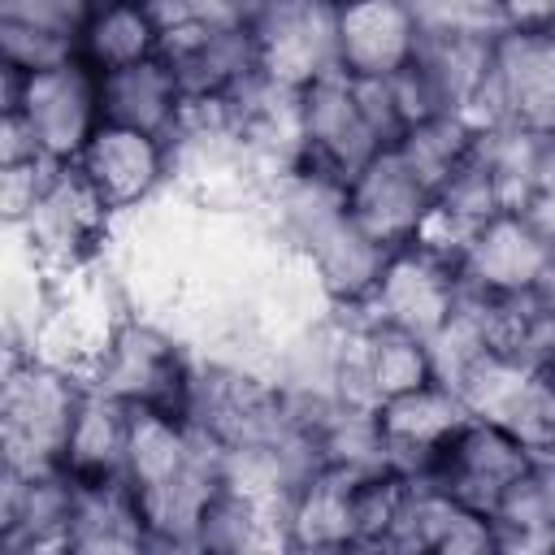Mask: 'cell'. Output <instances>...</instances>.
I'll list each match as a JSON object with an SVG mask.
<instances>
[{"instance_id":"1","label":"cell","mask_w":555,"mask_h":555,"mask_svg":"<svg viewBox=\"0 0 555 555\" xmlns=\"http://www.w3.org/2000/svg\"><path fill=\"white\" fill-rule=\"evenodd\" d=\"M87 390H91L87 373L26 347H4V377H0L4 468H17V473L65 468L69 434Z\"/></svg>"},{"instance_id":"2","label":"cell","mask_w":555,"mask_h":555,"mask_svg":"<svg viewBox=\"0 0 555 555\" xmlns=\"http://www.w3.org/2000/svg\"><path fill=\"white\" fill-rule=\"evenodd\" d=\"M195 347L160 317L152 312H130L100 356L87 369L91 390L126 403V408H156V412H191V390H195Z\"/></svg>"},{"instance_id":"3","label":"cell","mask_w":555,"mask_h":555,"mask_svg":"<svg viewBox=\"0 0 555 555\" xmlns=\"http://www.w3.org/2000/svg\"><path fill=\"white\" fill-rule=\"evenodd\" d=\"M13 230L61 282V278L82 273L108 256L117 212L100 199V191L87 182V173L78 165H56L48 173L35 208Z\"/></svg>"},{"instance_id":"4","label":"cell","mask_w":555,"mask_h":555,"mask_svg":"<svg viewBox=\"0 0 555 555\" xmlns=\"http://www.w3.org/2000/svg\"><path fill=\"white\" fill-rule=\"evenodd\" d=\"M251 35L273 87L304 91L338 69V0H264Z\"/></svg>"},{"instance_id":"5","label":"cell","mask_w":555,"mask_h":555,"mask_svg":"<svg viewBox=\"0 0 555 555\" xmlns=\"http://www.w3.org/2000/svg\"><path fill=\"white\" fill-rule=\"evenodd\" d=\"M0 113H22L39 139V152L56 165H74L91 134L104 126L100 108V69L82 56L61 61L52 69H35L22 82V100Z\"/></svg>"},{"instance_id":"6","label":"cell","mask_w":555,"mask_h":555,"mask_svg":"<svg viewBox=\"0 0 555 555\" xmlns=\"http://www.w3.org/2000/svg\"><path fill=\"white\" fill-rule=\"evenodd\" d=\"M460 291H464V278H460L455 260H447L421 243H408L386 256L377 286L351 317L429 338L460 304Z\"/></svg>"},{"instance_id":"7","label":"cell","mask_w":555,"mask_h":555,"mask_svg":"<svg viewBox=\"0 0 555 555\" xmlns=\"http://www.w3.org/2000/svg\"><path fill=\"white\" fill-rule=\"evenodd\" d=\"M538 464L533 447L525 438H516L512 429L494 425V421H477L468 416L451 442L434 455V464L421 473L425 481L442 486L447 494H455L468 507L494 512L499 499Z\"/></svg>"},{"instance_id":"8","label":"cell","mask_w":555,"mask_h":555,"mask_svg":"<svg viewBox=\"0 0 555 555\" xmlns=\"http://www.w3.org/2000/svg\"><path fill=\"white\" fill-rule=\"evenodd\" d=\"M460 278L481 295H525L555 286V238L520 208L494 212L460 256Z\"/></svg>"},{"instance_id":"9","label":"cell","mask_w":555,"mask_h":555,"mask_svg":"<svg viewBox=\"0 0 555 555\" xmlns=\"http://www.w3.org/2000/svg\"><path fill=\"white\" fill-rule=\"evenodd\" d=\"M494 121L555 126V26H503L494 35L481 126Z\"/></svg>"},{"instance_id":"10","label":"cell","mask_w":555,"mask_h":555,"mask_svg":"<svg viewBox=\"0 0 555 555\" xmlns=\"http://www.w3.org/2000/svg\"><path fill=\"white\" fill-rule=\"evenodd\" d=\"M299 139H304L299 160H308L343 182H351L382 152V139L373 134V126L360 108L356 78L343 69H334L299 91Z\"/></svg>"},{"instance_id":"11","label":"cell","mask_w":555,"mask_h":555,"mask_svg":"<svg viewBox=\"0 0 555 555\" xmlns=\"http://www.w3.org/2000/svg\"><path fill=\"white\" fill-rule=\"evenodd\" d=\"M74 165L87 173V182L100 191V199L117 217L139 212L143 204H152L160 191L173 186L169 139L130 130V126H113V121H104L91 134V143L82 147V156Z\"/></svg>"},{"instance_id":"12","label":"cell","mask_w":555,"mask_h":555,"mask_svg":"<svg viewBox=\"0 0 555 555\" xmlns=\"http://www.w3.org/2000/svg\"><path fill=\"white\" fill-rule=\"evenodd\" d=\"M74 516L69 468H0V551L4 555H65Z\"/></svg>"},{"instance_id":"13","label":"cell","mask_w":555,"mask_h":555,"mask_svg":"<svg viewBox=\"0 0 555 555\" xmlns=\"http://www.w3.org/2000/svg\"><path fill=\"white\" fill-rule=\"evenodd\" d=\"M429 208H434V191L403 165V156L395 147H382L347 182V212H351V221L369 238L390 247V251L416 243Z\"/></svg>"},{"instance_id":"14","label":"cell","mask_w":555,"mask_h":555,"mask_svg":"<svg viewBox=\"0 0 555 555\" xmlns=\"http://www.w3.org/2000/svg\"><path fill=\"white\" fill-rule=\"evenodd\" d=\"M421 17L408 0H338V69L390 78L421 52Z\"/></svg>"},{"instance_id":"15","label":"cell","mask_w":555,"mask_h":555,"mask_svg":"<svg viewBox=\"0 0 555 555\" xmlns=\"http://www.w3.org/2000/svg\"><path fill=\"white\" fill-rule=\"evenodd\" d=\"M386 551H408V555H494V520L481 507L460 503L442 486L412 477V490L403 499L399 525L390 533Z\"/></svg>"},{"instance_id":"16","label":"cell","mask_w":555,"mask_h":555,"mask_svg":"<svg viewBox=\"0 0 555 555\" xmlns=\"http://www.w3.org/2000/svg\"><path fill=\"white\" fill-rule=\"evenodd\" d=\"M169 56L186 104H212V100H234L247 91L260 74L256 56V35L251 26H221V30H182L160 43Z\"/></svg>"},{"instance_id":"17","label":"cell","mask_w":555,"mask_h":555,"mask_svg":"<svg viewBox=\"0 0 555 555\" xmlns=\"http://www.w3.org/2000/svg\"><path fill=\"white\" fill-rule=\"evenodd\" d=\"M468 416L473 412L464 408L460 390L438 382V377L377 403V425H382V438L390 451V468L421 477Z\"/></svg>"},{"instance_id":"18","label":"cell","mask_w":555,"mask_h":555,"mask_svg":"<svg viewBox=\"0 0 555 555\" xmlns=\"http://www.w3.org/2000/svg\"><path fill=\"white\" fill-rule=\"evenodd\" d=\"M291 251H299L312 269V278L321 282L325 299L334 304V312H356L369 291L382 278V264L390 256V247H382L377 238H369L351 212H334L321 225H312L304 238L291 243Z\"/></svg>"},{"instance_id":"19","label":"cell","mask_w":555,"mask_h":555,"mask_svg":"<svg viewBox=\"0 0 555 555\" xmlns=\"http://www.w3.org/2000/svg\"><path fill=\"white\" fill-rule=\"evenodd\" d=\"M156 551L143 503L126 473L74 477V516L65 555H139Z\"/></svg>"},{"instance_id":"20","label":"cell","mask_w":555,"mask_h":555,"mask_svg":"<svg viewBox=\"0 0 555 555\" xmlns=\"http://www.w3.org/2000/svg\"><path fill=\"white\" fill-rule=\"evenodd\" d=\"M100 108H104V121H113V126L173 139L186 117V91L169 65V56L156 52L147 61L100 74Z\"/></svg>"},{"instance_id":"21","label":"cell","mask_w":555,"mask_h":555,"mask_svg":"<svg viewBox=\"0 0 555 555\" xmlns=\"http://www.w3.org/2000/svg\"><path fill=\"white\" fill-rule=\"evenodd\" d=\"M356 468L317 464L286 503L291 551H356Z\"/></svg>"},{"instance_id":"22","label":"cell","mask_w":555,"mask_h":555,"mask_svg":"<svg viewBox=\"0 0 555 555\" xmlns=\"http://www.w3.org/2000/svg\"><path fill=\"white\" fill-rule=\"evenodd\" d=\"M494 35L499 30H425L416 65L442 95L451 113H464L481 126L490 69H494Z\"/></svg>"},{"instance_id":"23","label":"cell","mask_w":555,"mask_h":555,"mask_svg":"<svg viewBox=\"0 0 555 555\" xmlns=\"http://www.w3.org/2000/svg\"><path fill=\"white\" fill-rule=\"evenodd\" d=\"M165 43L160 22L152 17L147 0H95L82 35H78V56L95 65L100 74L134 65L156 56Z\"/></svg>"},{"instance_id":"24","label":"cell","mask_w":555,"mask_h":555,"mask_svg":"<svg viewBox=\"0 0 555 555\" xmlns=\"http://www.w3.org/2000/svg\"><path fill=\"white\" fill-rule=\"evenodd\" d=\"M195 551L208 555H247V551H291L286 546V507L247 499L230 486L208 503L199 529H195Z\"/></svg>"},{"instance_id":"25","label":"cell","mask_w":555,"mask_h":555,"mask_svg":"<svg viewBox=\"0 0 555 555\" xmlns=\"http://www.w3.org/2000/svg\"><path fill=\"white\" fill-rule=\"evenodd\" d=\"M499 555H555V464L538 460L490 512Z\"/></svg>"},{"instance_id":"26","label":"cell","mask_w":555,"mask_h":555,"mask_svg":"<svg viewBox=\"0 0 555 555\" xmlns=\"http://www.w3.org/2000/svg\"><path fill=\"white\" fill-rule=\"evenodd\" d=\"M477 139H481V126L464 113H434L416 126H408L395 143V152L403 156V165L438 195L473 156H477Z\"/></svg>"},{"instance_id":"27","label":"cell","mask_w":555,"mask_h":555,"mask_svg":"<svg viewBox=\"0 0 555 555\" xmlns=\"http://www.w3.org/2000/svg\"><path fill=\"white\" fill-rule=\"evenodd\" d=\"M126 434H130V408L100 395V390H87L82 412H78L74 434H69L65 468L74 477L126 473Z\"/></svg>"},{"instance_id":"28","label":"cell","mask_w":555,"mask_h":555,"mask_svg":"<svg viewBox=\"0 0 555 555\" xmlns=\"http://www.w3.org/2000/svg\"><path fill=\"white\" fill-rule=\"evenodd\" d=\"M152 17L160 22V35L182 30H221V26H251L264 0H147Z\"/></svg>"},{"instance_id":"29","label":"cell","mask_w":555,"mask_h":555,"mask_svg":"<svg viewBox=\"0 0 555 555\" xmlns=\"http://www.w3.org/2000/svg\"><path fill=\"white\" fill-rule=\"evenodd\" d=\"M78 56V39L61 35V30H43V26H26V22H0V61L35 74V69H52L61 61Z\"/></svg>"},{"instance_id":"30","label":"cell","mask_w":555,"mask_h":555,"mask_svg":"<svg viewBox=\"0 0 555 555\" xmlns=\"http://www.w3.org/2000/svg\"><path fill=\"white\" fill-rule=\"evenodd\" d=\"M421 30H503L499 0H408Z\"/></svg>"},{"instance_id":"31","label":"cell","mask_w":555,"mask_h":555,"mask_svg":"<svg viewBox=\"0 0 555 555\" xmlns=\"http://www.w3.org/2000/svg\"><path fill=\"white\" fill-rule=\"evenodd\" d=\"M95 0H0V22H26L61 35H82Z\"/></svg>"},{"instance_id":"32","label":"cell","mask_w":555,"mask_h":555,"mask_svg":"<svg viewBox=\"0 0 555 555\" xmlns=\"http://www.w3.org/2000/svg\"><path fill=\"white\" fill-rule=\"evenodd\" d=\"M52 169H56V160L0 165V212H4V225H17L35 208V199H39V191H43Z\"/></svg>"},{"instance_id":"33","label":"cell","mask_w":555,"mask_h":555,"mask_svg":"<svg viewBox=\"0 0 555 555\" xmlns=\"http://www.w3.org/2000/svg\"><path fill=\"white\" fill-rule=\"evenodd\" d=\"M26 160H48L39 152L35 130L26 126L22 113H0V165H26Z\"/></svg>"},{"instance_id":"34","label":"cell","mask_w":555,"mask_h":555,"mask_svg":"<svg viewBox=\"0 0 555 555\" xmlns=\"http://www.w3.org/2000/svg\"><path fill=\"white\" fill-rule=\"evenodd\" d=\"M503 26H555V0H499Z\"/></svg>"},{"instance_id":"35","label":"cell","mask_w":555,"mask_h":555,"mask_svg":"<svg viewBox=\"0 0 555 555\" xmlns=\"http://www.w3.org/2000/svg\"><path fill=\"white\" fill-rule=\"evenodd\" d=\"M538 373L546 377V386H551V395H555V351H551V356H546V360L538 364Z\"/></svg>"},{"instance_id":"36","label":"cell","mask_w":555,"mask_h":555,"mask_svg":"<svg viewBox=\"0 0 555 555\" xmlns=\"http://www.w3.org/2000/svg\"><path fill=\"white\" fill-rule=\"evenodd\" d=\"M546 460H551V464H555V455H546Z\"/></svg>"},{"instance_id":"37","label":"cell","mask_w":555,"mask_h":555,"mask_svg":"<svg viewBox=\"0 0 555 555\" xmlns=\"http://www.w3.org/2000/svg\"><path fill=\"white\" fill-rule=\"evenodd\" d=\"M551 130H555V126H551Z\"/></svg>"}]
</instances>
